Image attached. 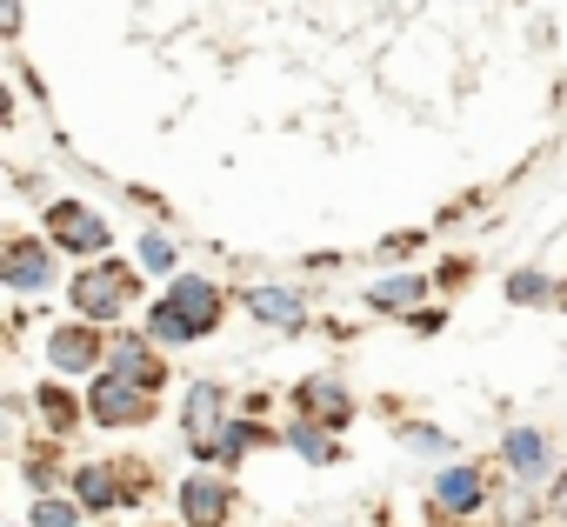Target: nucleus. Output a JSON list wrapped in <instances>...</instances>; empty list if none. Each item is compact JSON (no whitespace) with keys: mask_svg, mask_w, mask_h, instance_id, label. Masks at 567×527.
<instances>
[{"mask_svg":"<svg viewBox=\"0 0 567 527\" xmlns=\"http://www.w3.org/2000/svg\"><path fill=\"white\" fill-rule=\"evenodd\" d=\"M214 321H220V288L187 275V281H174V294L154 308L147 334H154V341H200V334H214Z\"/></svg>","mask_w":567,"mask_h":527,"instance_id":"nucleus-1","label":"nucleus"},{"mask_svg":"<svg viewBox=\"0 0 567 527\" xmlns=\"http://www.w3.org/2000/svg\"><path fill=\"white\" fill-rule=\"evenodd\" d=\"M127 268H114V260H107V268H87L81 281H74V308L87 314V321H114L121 314V301H127Z\"/></svg>","mask_w":567,"mask_h":527,"instance_id":"nucleus-2","label":"nucleus"},{"mask_svg":"<svg viewBox=\"0 0 567 527\" xmlns=\"http://www.w3.org/2000/svg\"><path fill=\"white\" fill-rule=\"evenodd\" d=\"M87 414H94V421H107V427H127V421H141V414H147V388H134L127 374H114V368H107V374L94 381V394H87Z\"/></svg>","mask_w":567,"mask_h":527,"instance_id":"nucleus-3","label":"nucleus"},{"mask_svg":"<svg viewBox=\"0 0 567 527\" xmlns=\"http://www.w3.org/2000/svg\"><path fill=\"white\" fill-rule=\"evenodd\" d=\"M48 227H54V247H74V254H101L107 247V220L94 207H81V200H54Z\"/></svg>","mask_w":567,"mask_h":527,"instance_id":"nucleus-4","label":"nucleus"},{"mask_svg":"<svg viewBox=\"0 0 567 527\" xmlns=\"http://www.w3.org/2000/svg\"><path fill=\"white\" fill-rule=\"evenodd\" d=\"M0 275H8L14 288H48L54 281V254L41 240H8V254H0Z\"/></svg>","mask_w":567,"mask_h":527,"instance_id":"nucleus-5","label":"nucleus"},{"mask_svg":"<svg viewBox=\"0 0 567 527\" xmlns=\"http://www.w3.org/2000/svg\"><path fill=\"white\" fill-rule=\"evenodd\" d=\"M220 414H227V394L214 381H194L187 388V434H194V447H207L220 434Z\"/></svg>","mask_w":567,"mask_h":527,"instance_id":"nucleus-6","label":"nucleus"},{"mask_svg":"<svg viewBox=\"0 0 567 527\" xmlns=\"http://www.w3.org/2000/svg\"><path fill=\"white\" fill-rule=\"evenodd\" d=\"M48 361H54L61 374H81V368L101 361V334H94V328H61V334L48 341Z\"/></svg>","mask_w":567,"mask_h":527,"instance_id":"nucleus-7","label":"nucleus"},{"mask_svg":"<svg viewBox=\"0 0 567 527\" xmlns=\"http://www.w3.org/2000/svg\"><path fill=\"white\" fill-rule=\"evenodd\" d=\"M434 500H441L447 514H474V507L487 500V480H481V467H454V474H441Z\"/></svg>","mask_w":567,"mask_h":527,"instance_id":"nucleus-8","label":"nucleus"},{"mask_svg":"<svg viewBox=\"0 0 567 527\" xmlns=\"http://www.w3.org/2000/svg\"><path fill=\"white\" fill-rule=\"evenodd\" d=\"M181 514H187L194 527H220V520H227V487H220V480H187V487H181Z\"/></svg>","mask_w":567,"mask_h":527,"instance_id":"nucleus-9","label":"nucleus"},{"mask_svg":"<svg viewBox=\"0 0 567 527\" xmlns=\"http://www.w3.org/2000/svg\"><path fill=\"white\" fill-rule=\"evenodd\" d=\"M247 308H254V321H274V328H301V321H308L301 294H288V288H254Z\"/></svg>","mask_w":567,"mask_h":527,"instance_id":"nucleus-10","label":"nucleus"},{"mask_svg":"<svg viewBox=\"0 0 567 527\" xmlns=\"http://www.w3.org/2000/svg\"><path fill=\"white\" fill-rule=\"evenodd\" d=\"M107 368H114V374H127V381H134V388H161V381H167V374H161V361H154V348H147V341H121V348H114V361H107Z\"/></svg>","mask_w":567,"mask_h":527,"instance_id":"nucleus-11","label":"nucleus"},{"mask_svg":"<svg viewBox=\"0 0 567 527\" xmlns=\"http://www.w3.org/2000/svg\"><path fill=\"white\" fill-rule=\"evenodd\" d=\"M507 461H514V474H520V480H540V474H547V434L514 427V434H507Z\"/></svg>","mask_w":567,"mask_h":527,"instance_id":"nucleus-12","label":"nucleus"},{"mask_svg":"<svg viewBox=\"0 0 567 527\" xmlns=\"http://www.w3.org/2000/svg\"><path fill=\"white\" fill-rule=\"evenodd\" d=\"M301 401H308V407H315V414H321V421H328V427H341V421H348V414H354V407H348V394H341V388H334V381H315V388H308V394H301Z\"/></svg>","mask_w":567,"mask_h":527,"instance_id":"nucleus-13","label":"nucleus"},{"mask_svg":"<svg viewBox=\"0 0 567 527\" xmlns=\"http://www.w3.org/2000/svg\"><path fill=\"white\" fill-rule=\"evenodd\" d=\"M421 294H427V281H421V275H394V281H381L368 301H374V308H408V301H421Z\"/></svg>","mask_w":567,"mask_h":527,"instance_id":"nucleus-14","label":"nucleus"},{"mask_svg":"<svg viewBox=\"0 0 567 527\" xmlns=\"http://www.w3.org/2000/svg\"><path fill=\"white\" fill-rule=\"evenodd\" d=\"M74 487H81V500H87V507H114V500H121L107 467H81V480H74Z\"/></svg>","mask_w":567,"mask_h":527,"instance_id":"nucleus-15","label":"nucleus"},{"mask_svg":"<svg viewBox=\"0 0 567 527\" xmlns=\"http://www.w3.org/2000/svg\"><path fill=\"white\" fill-rule=\"evenodd\" d=\"M288 441H295V447H301V454H308V461H334V441H328V434H321V427H295V434H288Z\"/></svg>","mask_w":567,"mask_h":527,"instance_id":"nucleus-16","label":"nucleus"},{"mask_svg":"<svg viewBox=\"0 0 567 527\" xmlns=\"http://www.w3.org/2000/svg\"><path fill=\"white\" fill-rule=\"evenodd\" d=\"M401 441H408L414 454H447V434H441V427H408Z\"/></svg>","mask_w":567,"mask_h":527,"instance_id":"nucleus-17","label":"nucleus"},{"mask_svg":"<svg viewBox=\"0 0 567 527\" xmlns=\"http://www.w3.org/2000/svg\"><path fill=\"white\" fill-rule=\"evenodd\" d=\"M141 260H147V268L161 275V268H174V240H161V234H147L141 240Z\"/></svg>","mask_w":567,"mask_h":527,"instance_id":"nucleus-18","label":"nucleus"},{"mask_svg":"<svg viewBox=\"0 0 567 527\" xmlns=\"http://www.w3.org/2000/svg\"><path fill=\"white\" fill-rule=\"evenodd\" d=\"M41 414H48L54 427H68V421H74V401H68L61 388H48V394H41Z\"/></svg>","mask_w":567,"mask_h":527,"instance_id":"nucleus-19","label":"nucleus"},{"mask_svg":"<svg viewBox=\"0 0 567 527\" xmlns=\"http://www.w3.org/2000/svg\"><path fill=\"white\" fill-rule=\"evenodd\" d=\"M34 527H74V507L68 500H41L34 507Z\"/></svg>","mask_w":567,"mask_h":527,"instance_id":"nucleus-20","label":"nucleus"},{"mask_svg":"<svg viewBox=\"0 0 567 527\" xmlns=\"http://www.w3.org/2000/svg\"><path fill=\"white\" fill-rule=\"evenodd\" d=\"M540 294H547L540 275H514V281H507V301H540Z\"/></svg>","mask_w":567,"mask_h":527,"instance_id":"nucleus-21","label":"nucleus"},{"mask_svg":"<svg viewBox=\"0 0 567 527\" xmlns=\"http://www.w3.org/2000/svg\"><path fill=\"white\" fill-rule=\"evenodd\" d=\"M527 514H540V500H527V487L514 500H501V520H527Z\"/></svg>","mask_w":567,"mask_h":527,"instance_id":"nucleus-22","label":"nucleus"},{"mask_svg":"<svg viewBox=\"0 0 567 527\" xmlns=\"http://www.w3.org/2000/svg\"><path fill=\"white\" fill-rule=\"evenodd\" d=\"M554 507H560V514H567V474H560V487H554Z\"/></svg>","mask_w":567,"mask_h":527,"instance_id":"nucleus-23","label":"nucleus"}]
</instances>
